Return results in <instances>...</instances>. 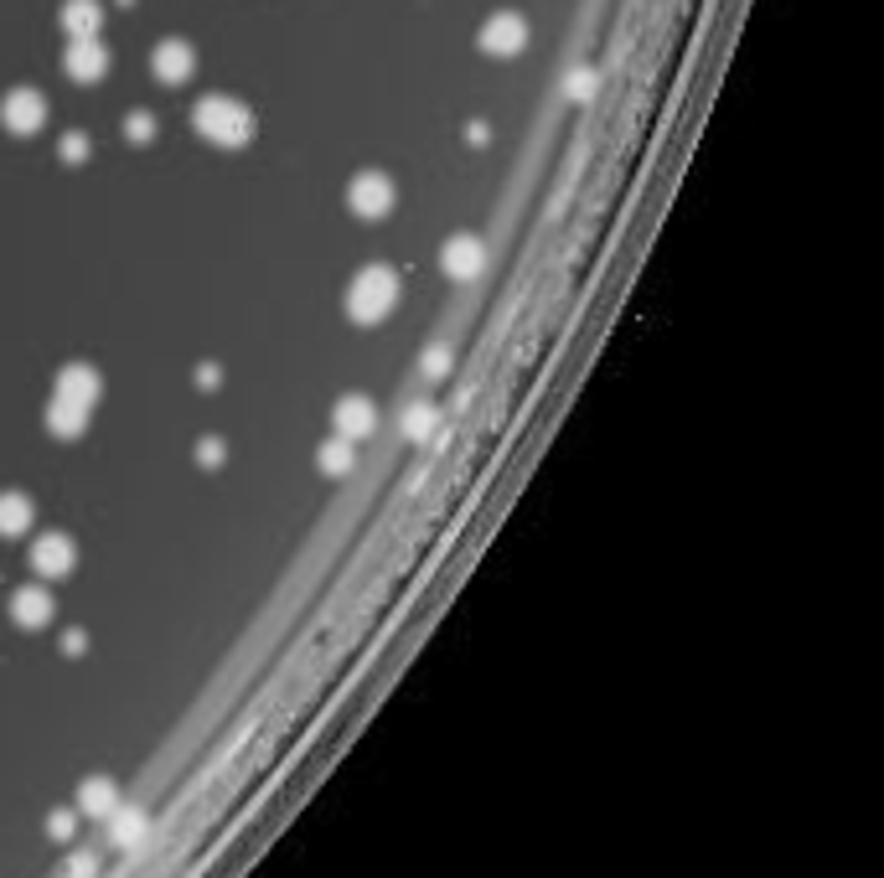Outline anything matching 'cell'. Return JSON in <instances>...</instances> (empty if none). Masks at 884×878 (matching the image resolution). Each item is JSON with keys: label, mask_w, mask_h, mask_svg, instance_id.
<instances>
[{"label": "cell", "mask_w": 884, "mask_h": 878, "mask_svg": "<svg viewBox=\"0 0 884 878\" xmlns=\"http://www.w3.org/2000/svg\"><path fill=\"white\" fill-rule=\"evenodd\" d=\"M57 398H68V404H78V408H94L99 404V372L84 367V362H68V367L57 372Z\"/></svg>", "instance_id": "obj_10"}, {"label": "cell", "mask_w": 884, "mask_h": 878, "mask_svg": "<svg viewBox=\"0 0 884 878\" xmlns=\"http://www.w3.org/2000/svg\"><path fill=\"white\" fill-rule=\"evenodd\" d=\"M57 151H63V161H73V166H78V161L88 155V140L84 135H63V145H57Z\"/></svg>", "instance_id": "obj_20"}, {"label": "cell", "mask_w": 884, "mask_h": 878, "mask_svg": "<svg viewBox=\"0 0 884 878\" xmlns=\"http://www.w3.org/2000/svg\"><path fill=\"white\" fill-rule=\"evenodd\" d=\"M378 429V408L373 398H362V393H347L337 404V435L341 439H368Z\"/></svg>", "instance_id": "obj_9"}, {"label": "cell", "mask_w": 884, "mask_h": 878, "mask_svg": "<svg viewBox=\"0 0 884 878\" xmlns=\"http://www.w3.org/2000/svg\"><path fill=\"white\" fill-rule=\"evenodd\" d=\"M192 130H197L207 145L239 151V145L254 140V114H249L239 99H228V94H207V99L192 109Z\"/></svg>", "instance_id": "obj_1"}, {"label": "cell", "mask_w": 884, "mask_h": 878, "mask_svg": "<svg viewBox=\"0 0 884 878\" xmlns=\"http://www.w3.org/2000/svg\"><path fill=\"white\" fill-rule=\"evenodd\" d=\"M393 202H399V191H393V182L383 176V171H362L358 182L347 186V207H352L358 218H368V222L389 218Z\"/></svg>", "instance_id": "obj_3"}, {"label": "cell", "mask_w": 884, "mask_h": 878, "mask_svg": "<svg viewBox=\"0 0 884 878\" xmlns=\"http://www.w3.org/2000/svg\"><path fill=\"white\" fill-rule=\"evenodd\" d=\"M17 615H21V621H42V615H47V600H42L36 590H26L17 600Z\"/></svg>", "instance_id": "obj_18"}, {"label": "cell", "mask_w": 884, "mask_h": 878, "mask_svg": "<svg viewBox=\"0 0 884 878\" xmlns=\"http://www.w3.org/2000/svg\"><path fill=\"white\" fill-rule=\"evenodd\" d=\"M425 372H429V377H445V372H450V347H429V352H425Z\"/></svg>", "instance_id": "obj_19"}, {"label": "cell", "mask_w": 884, "mask_h": 878, "mask_svg": "<svg viewBox=\"0 0 884 878\" xmlns=\"http://www.w3.org/2000/svg\"><path fill=\"white\" fill-rule=\"evenodd\" d=\"M151 68H155V78H161V84L182 88L192 73H197V52H192V42H182V36H166V42L155 47Z\"/></svg>", "instance_id": "obj_7"}, {"label": "cell", "mask_w": 884, "mask_h": 878, "mask_svg": "<svg viewBox=\"0 0 884 878\" xmlns=\"http://www.w3.org/2000/svg\"><path fill=\"white\" fill-rule=\"evenodd\" d=\"M99 26H103L99 0H68L63 6V32L68 36H99Z\"/></svg>", "instance_id": "obj_11"}, {"label": "cell", "mask_w": 884, "mask_h": 878, "mask_svg": "<svg viewBox=\"0 0 884 878\" xmlns=\"http://www.w3.org/2000/svg\"><path fill=\"white\" fill-rule=\"evenodd\" d=\"M36 569H42V574H68L73 569V542L57 538V533H47V538L36 542Z\"/></svg>", "instance_id": "obj_13"}, {"label": "cell", "mask_w": 884, "mask_h": 878, "mask_svg": "<svg viewBox=\"0 0 884 878\" xmlns=\"http://www.w3.org/2000/svg\"><path fill=\"white\" fill-rule=\"evenodd\" d=\"M393 300H399V279H393V270H383V264H368V270L352 274V285H347V316L358 326H373L383 321L393 310Z\"/></svg>", "instance_id": "obj_2"}, {"label": "cell", "mask_w": 884, "mask_h": 878, "mask_svg": "<svg viewBox=\"0 0 884 878\" xmlns=\"http://www.w3.org/2000/svg\"><path fill=\"white\" fill-rule=\"evenodd\" d=\"M222 456H228L222 439H203V445H197V460H203V465H222Z\"/></svg>", "instance_id": "obj_21"}, {"label": "cell", "mask_w": 884, "mask_h": 878, "mask_svg": "<svg viewBox=\"0 0 884 878\" xmlns=\"http://www.w3.org/2000/svg\"><path fill=\"white\" fill-rule=\"evenodd\" d=\"M47 429L57 439H78L88 429V408H78V404H68V398H52V408H47Z\"/></svg>", "instance_id": "obj_12"}, {"label": "cell", "mask_w": 884, "mask_h": 878, "mask_svg": "<svg viewBox=\"0 0 884 878\" xmlns=\"http://www.w3.org/2000/svg\"><path fill=\"white\" fill-rule=\"evenodd\" d=\"M124 135L135 140V145L155 140V114H145V109H140V114H130V119H124Z\"/></svg>", "instance_id": "obj_16"}, {"label": "cell", "mask_w": 884, "mask_h": 878, "mask_svg": "<svg viewBox=\"0 0 884 878\" xmlns=\"http://www.w3.org/2000/svg\"><path fill=\"white\" fill-rule=\"evenodd\" d=\"M0 124H6L11 135H36V130L47 124V99H42L36 88H11V94L0 99Z\"/></svg>", "instance_id": "obj_4"}, {"label": "cell", "mask_w": 884, "mask_h": 878, "mask_svg": "<svg viewBox=\"0 0 884 878\" xmlns=\"http://www.w3.org/2000/svg\"><path fill=\"white\" fill-rule=\"evenodd\" d=\"M440 270L450 274V279H477V274L487 270V243H481L477 233H456V238H445V249H440Z\"/></svg>", "instance_id": "obj_5"}, {"label": "cell", "mask_w": 884, "mask_h": 878, "mask_svg": "<svg viewBox=\"0 0 884 878\" xmlns=\"http://www.w3.org/2000/svg\"><path fill=\"white\" fill-rule=\"evenodd\" d=\"M103 73H109V47H103L99 36H73L68 78H78V84H99Z\"/></svg>", "instance_id": "obj_8"}, {"label": "cell", "mask_w": 884, "mask_h": 878, "mask_svg": "<svg viewBox=\"0 0 884 878\" xmlns=\"http://www.w3.org/2000/svg\"><path fill=\"white\" fill-rule=\"evenodd\" d=\"M435 419H440V414H435L429 404H414V408H408V424H404V429L419 439V435H429V429H435Z\"/></svg>", "instance_id": "obj_17"}, {"label": "cell", "mask_w": 884, "mask_h": 878, "mask_svg": "<svg viewBox=\"0 0 884 878\" xmlns=\"http://www.w3.org/2000/svg\"><path fill=\"white\" fill-rule=\"evenodd\" d=\"M481 47L492 57H517L527 47V21L517 11H496L487 26H481Z\"/></svg>", "instance_id": "obj_6"}, {"label": "cell", "mask_w": 884, "mask_h": 878, "mask_svg": "<svg viewBox=\"0 0 884 878\" xmlns=\"http://www.w3.org/2000/svg\"><path fill=\"white\" fill-rule=\"evenodd\" d=\"M590 84H596V73H575V78H569V99H585Z\"/></svg>", "instance_id": "obj_22"}, {"label": "cell", "mask_w": 884, "mask_h": 878, "mask_svg": "<svg viewBox=\"0 0 884 878\" xmlns=\"http://www.w3.org/2000/svg\"><path fill=\"white\" fill-rule=\"evenodd\" d=\"M352 460H358V456H352V439H326V445H321V471L326 475H347V471H352Z\"/></svg>", "instance_id": "obj_15"}, {"label": "cell", "mask_w": 884, "mask_h": 878, "mask_svg": "<svg viewBox=\"0 0 884 878\" xmlns=\"http://www.w3.org/2000/svg\"><path fill=\"white\" fill-rule=\"evenodd\" d=\"M26 527H32V502H26L21 491H6V496H0V533L17 538Z\"/></svg>", "instance_id": "obj_14"}]
</instances>
